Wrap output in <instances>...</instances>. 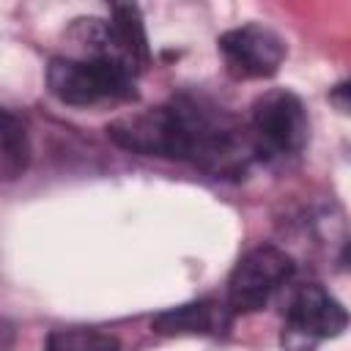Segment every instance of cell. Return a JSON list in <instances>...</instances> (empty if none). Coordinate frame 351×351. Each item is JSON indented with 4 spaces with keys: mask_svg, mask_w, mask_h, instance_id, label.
Segmentation results:
<instances>
[{
    "mask_svg": "<svg viewBox=\"0 0 351 351\" xmlns=\"http://www.w3.org/2000/svg\"><path fill=\"white\" fill-rule=\"evenodd\" d=\"M44 351H121V343L99 329H58L47 337Z\"/></svg>",
    "mask_w": 351,
    "mask_h": 351,
    "instance_id": "30bf717a",
    "label": "cell"
},
{
    "mask_svg": "<svg viewBox=\"0 0 351 351\" xmlns=\"http://www.w3.org/2000/svg\"><path fill=\"white\" fill-rule=\"evenodd\" d=\"M346 324V307L318 282H307L296 288L285 307L280 343L285 351H315L318 343L337 337Z\"/></svg>",
    "mask_w": 351,
    "mask_h": 351,
    "instance_id": "5b68a950",
    "label": "cell"
},
{
    "mask_svg": "<svg viewBox=\"0 0 351 351\" xmlns=\"http://www.w3.org/2000/svg\"><path fill=\"white\" fill-rule=\"evenodd\" d=\"M293 277V261L285 250L274 244H263L250 250L228 277V299L225 307L236 313H255L266 307V302Z\"/></svg>",
    "mask_w": 351,
    "mask_h": 351,
    "instance_id": "8992f818",
    "label": "cell"
},
{
    "mask_svg": "<svg viewBox=\"0 0 351 351\" xmlns=\"http://www.w3.org/2000/svg\"><path fill=\"white\" fill-rule=\"evenodd\" d=\"M107 134L132 154L192 162L217 178L241 176L255 156L250 129L197 96L126 112L107 126Z\"/></svg>",
    "mask_w": 351,
    "mask_h": 351,
    "instance_id": "6da1fadb",
    "label": "cell"
},
{
    "mask_svg": "<svg viewBox=\"0 0 351 351\" xmlns=\"http://www.w3.org/2000/svg\"><path fill=\"white\" fill-rule=\"evenodd\" d=\"M219 52L236 80H263L285 60V41L263 25H241L219 36Z\"/></svg>",
    "mask_w": 351,
    "mask_h": 351,
    "instance_id": "52a82bcc",
    "label": "cell"
},
{
    "mask_svg": "<svg viewBox=\"0 0 351 351\" xmlns=\"http://www.w3.org/2000/svg\"><path fill=\"white\" fill-rule=\"evenodd\" d=\"M71 36L82 47L77 58L112 63L132 80L148 66V38L137 5H112L110 19H80Z\"/></svg>",
    "mask_w": 351,
    "mask_h": 351,
    "instance_id": "7a4b0ae2",
    "label": "cell"
},
{
    "mask_svg": "<svg viewBox=\"0 0 351 351\" xmlns=\"http://www.w3.org/2000/svg\"><path fill=\"white\" fill-rule=\"evenodd\" d=\"M27 159H30V145L22 121L0 107V181H11L22 176Z\"/></svg>",
    "mask_w": 351,
    "mask_h": 351,
    "instance_id": "9c48e42d",
    "label": "cell"
},
{
    "mask_svg": "<svg viewBox=\"0 0 351 351\" xmlns=\"http://www.w3.org/2000/svg\"><path fill=\"white\" fill-rule=\"evenodd\" d=\"M47 85L55 99L71 107H93L104 101L134 99V80L112 63L93 58H52L47 66Z\"/></svg>",
    "mask_w": 351,
    "mask_h": 351,
    "instance_id": "3957f363",
    "label": "cell"
},
{
    "mask_svg": "<svg viewBox=\"0 0 351 351\" xmlns=\"http://www.w3.org/2000/svg\"><path fill=\"white\" fill-rule=\"evenodd\" d=\"M233 313L211 299L186 302L170 310H162L151 318V329L165 337H184V335H225L230 329Z\"/></svg>",
    "mask_w": 351,
    "mask_h": 351,
    "instance_id": "ba28073f",
    "label": "cell"
},
{
    "mask_svg": "<svg viewBox=\"0 0 351 351\" xmlns=\"http://www.w3.org/2000/svg\"><path fill=\"white\" fill-rule=\"evenodd\" d=\"M250 137L258 154L291 156L299 154L310 140V118L302 99L285 88L266 90L252 104Z\"/></svg>",
    "mask_w": 351,
    "mask_h": 351,
    "instance_id": "277c9868",
    "label": "cell"
}]
</instances>
